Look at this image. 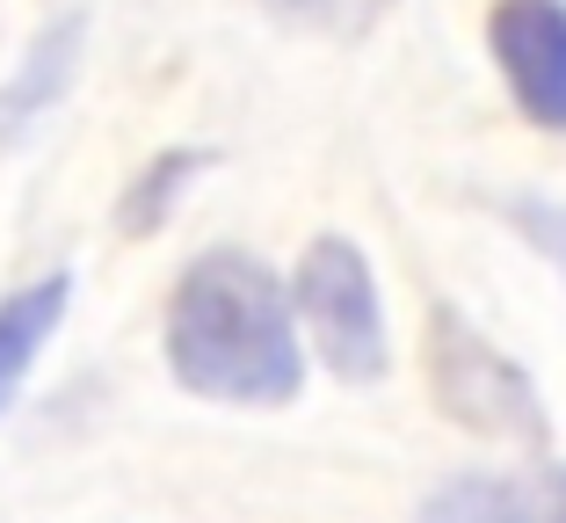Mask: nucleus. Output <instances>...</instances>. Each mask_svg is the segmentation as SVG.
Wrapping results in <instances>:
<instances>
[{
  "instance_id": "obj_1",
  "label": "nucleus",
  "mask_w": 566,
  "mask_h": 523,
  "mask_svg": "<svg viewBox=\"0 0 566 523\" xmlns=\"http://www.w3.org/2000/svg\"><path fill=\"white\" fill-rule=\"evenodd\" d=\"M160 356L211 407H291L305 393V335L291 284L254 248H203L167 291Z\"/></svg>"
},
{
  "instance_id": "obj_2",
  "label": "nucleus",
  "mask_w": 566,
  "mask_h": 523,
  "mask_svg": "<svg viewBox=\"0 0 566 523\" xmlns=\"http://www.w3.org/2000/svg\"><path fill=\"white\" fill-rule=\"evenodd\" d=\"M291 313H298L305 356L342 386H378L392 372V327H385V291L370 254L349 233L305 240L291 270Z\"/></svg>"
},
{
  "instance_id": "obj_3",
  "label": "nucleus",
  "mask_w": 566,
  "mask_h": 523,
  "mask_svg": "<svg viewBox=\"0 0 566 523\" xmlns=\"http://www.w3.org/2000/svg\"><path fill=\"white\" fill-rule=\"evenodd\" d=\"M429 386H436L450 422L480 429V437H494V443L537 451V443L552 437L545 393L531 386V372H523L509 349H494V342H486L465 313H450V305L429 313Z\"/></svg>"
},
{
  "instance_id": "obj_4",
  "label": "nucleus",
  "mask_w": 566,
  "mask_h": 523,
  "mask_svg": "<svg viewBox=\"0 0 566 523\" xmlns=\"http://www.w3.org/2000/svg\"><path fill=\"white\" fill-rule=\"evenodd\" d=\"M486 51L523 117L537 132H566V0H494Z\"/></svg>"
},
{
  "instance_id": "obj_5",
  "label": "nucleus",
  "mask_w": 566,
  "mask_h": 523,
  "mask_svg": "<svg viewBox=\"0 0 566 523\" xmlns=\"http://www.w3.org/2000/svg\"><path fill=\"white\" fill-rule=\"evenodd\" d=\"M66 305H73V276L51 270V276H30L0 299V415L8 400L22 393V378L36 372V356L51 349V335L66 327Z\"/></svg>"
},
{
  "instance_id": "obj_6",
  "label": "nucleus",
  "mask_w": 566,
  "mask_h": 523,
  "mask_svg": "<svg viewBox=\"0 0 566 523\" xmlns=\"http://www.w3.org/2000/svg\"><path fill=\"white\" fill-rule=\"evenodd\" d=\"M81 36H87L81 15H59V22H44V30L30 36L15 81L0 87V124H8V132H15V124H30V117H44L51 102L66 95L73 66H81Z\"/></svg>"
},
{
  "instance_id": "obj_7",
  "label": "nucleus",
  "mask_w": 566,
  "mask_h": 523,
  "mask_svg": "<svg viewBox=\"0 0 566 523\" xmlns=\"http://www.w3.org/2000/svg\"><path fill=\"white\" fill-rule=\"evenodd\" d=\"M203 168H211V153H203V146L153 153L146 168L132 175V189H124V203H117V211H124V226H132L138 240H146V233H160V226L175 219V203L189 197V182H197Z\"/></svg>"
},
{
  "instance_id": "obj_8",
  "label": "nucleus",
  "mask_w": 566,
  "mask_h": 523,
  "mask_svg": "<svg viewBox=\"0 0 566 523\" xmlns=\"http://www.w3.org/2000/svg\"><path fill=\"white\" fill-rule=\"evenodd\" d=\"M415 523H552L545 509H537V494H516L509 480H443V488L421 502Z\"/></svg>"
},
{
  "instance_id": "obj_9",
  "label": "nucleus",
  "mask_w": 566,
  "mask_h": 523,
  "mask_svg": "<svg viewBox=\"0 0 566 523\" xmlns=\"http://www.w3.org/2000/svg\"><path fill=\"white\" fill-rule=\"evenodd\" d=\"M400 0H269V15L291 22V30H313V36H364L392 15Z\"/></svg>"
},
{
  "instance_id": "obj_10",
  "label": "nucleus",
  "mask_w": 566,
  "mask_h": 523,
  "mask_svg": "<svg viewBox=\"0 0 566 523\" xmlns=\"http://www.w3.org/2000/svg\"><path fill=\"white\" fill-rule=\"evenodd\" d=\"M509 219H516V233L531 240V254H545L552 276L566 284V203L559 197H516V203H509Z\"/></svg>"
},
{
  "instance_id": "obj_11",
  "label": "nucleus",
  "mask_w": 566,
  "mask_h": 523,
  "mask_svg": "<svg viewBox=\"0 0 566 523\" xmlns=\"http://www.w3.org/2000/svg\"><path fill=\"white\" fill-rule=\"evenodd\" d=\"M537 509H545L552 523H566V466H545V480H537Z\"/></svg>"
}]
</instances>
